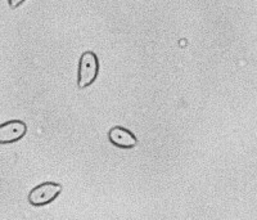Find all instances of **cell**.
Segmentation results:
<instances>
[{"mask_svg": "<svg viewBox=\"0 0 257 220\" xmlns=\"http://www.w3.org/2000/svg\"><path fill=\"white\" fill-rule=\"evenodd\" d=\"M62 185L58 183L45 182L39 184L29 193V202L32 206H45L53 202L61 194Z\"/></svg>", "mask_w": 257, "mask_h": 220, "instance_id": "2", "label": "cell"}, {"mask_svg": "<svg viewBox=\"0 0 257 220\" xmlns=\"http://www.w3.org/2000/svg\"><path fill=\"white\" fill-rule=\"evenodd\" d=\"M25 0H8V4L11 7V9H16L21 6V4L24 3Z\"/></svg>", "mask_w": 257, "mask_h": 220, "instance_id": "5", "label": "cell"}, {"mask_svg": "<svg viewBox=\"0 0 257 220\" xmlns=\"http://www.w3.org/2000/svg\"><path fill=\"white\" fill-rule=\"evenodd\" d=\"M108 139L113 146L120 148H134L138 144V139L130 130L122 127H114L109 130Z\"/></svg>", "mask_w": 257, "mask_h": 220, "instance_id": "4", "label": "cell"}, {"mask_svg": "<svg viewBox=\"0 0 257 220\" xmlns=\"http://www.w3.org/2000/svg\"><path fill=\"white\" fill-rule=\"evenodd\" d=\"M99 72V61L94 52H85L81 54L79 63V77L77 85L80 89H85L90 86L95 81Z\"/></svg>", "mask_w": 257, "mask_h": 220, "instance_id": "1", "label": "cell"}, {"mask_svg": "<svg viewBox=\"0 0 257 220\" xmlns=\"http://www.w3.org/2000/svg\"><path fill=\"white\" fill-rule=\"evenodd\" d=\"M27 133V125L21 120H11L0 125V144L21 141Z\"/></svg>", "mask_w": 257, "mask_h": 220, "instance_id": "3", "label": "cell"}]
</instances>
